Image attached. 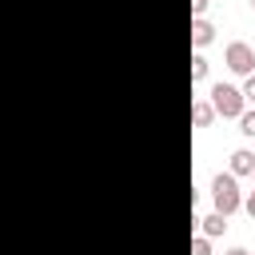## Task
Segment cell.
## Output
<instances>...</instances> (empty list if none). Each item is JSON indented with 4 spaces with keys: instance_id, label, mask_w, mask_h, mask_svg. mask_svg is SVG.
<instances>
[{
    "instance_id": "4",
    "label": "cell",
    "mask_w": 255,
    "mask_h": 255,
    "mask_svg": "<svg viewBox=\"0 0 255 255\" xmlns=\"http://www.w3.org/2000/svg\"><path fill=\"white\" fill-rule=\"evenodd\" d=\"M211 40H215V24L203 20V16H191V44L195 48H207Z\"/></svg>"
},
{
    "instance_id": "13",
    "label": "cell",
    "mask_w": 255,
    "mask_h": 255,
    "mask_svg": "<svg viewBox=\"0 0 255 255\" xmlns=\"http://www.w3.org/2000/svg\"><path fill=\"white\" fill-rule=\"evenodd\" d=\"M243 211H247V215H251V219H255V191H251V195H247V199H243Z\"/></svg>"
},
{
    "instance_id": "10",
    "label": "cell",
    "mask_w": 255,
    "mask_h": 255,
    "mask_svg": "<svg viewBox=\"0 0 255 255\" xmlns=\"http://www.w3.org/2000/svg\"><path fill=\"white\" fill-rule=\"evenodd\" d=\"M191 255H211V243H207V235H195V239H191Z\"/></svg>"
},
{
    "instance_id": "7",
    "label": "cell",
    "mask_w": 255,
    "mask_h": 255,
    "mask_svg": "<svg viewBox=\"0 0 255 255\" xmlns=\"http://www.w3.org/2000/svg\"><path fill=\"white\" fill-rule=\"evenodd\" d=\"M211 120H215V108H211V100H195V104H191V124H195V128H207Z\"/></svg>"
},
{
    "instance_id": "16",
    "label": "cell",
    "mask_w": 255,
    "mask_h": 255,
    "mask_svg": "<svg viewBox=\"0 0 255 255\" xmlns=\"http://www.w3.org/2000/svg\"><path fill=\"white\" fill-rule=\"evenodd\" d=\"M251 175H255V171H251Z\"/></svg>"
},
{
    "instance_id": "3",
    "label": "cell",
    "mask_w": 255,
    "mask_h": 255,
    "mask_svg": "<svg viewBox=\"0 0 255 255\" xmlns=\"http://www.w3.org/2000/svg\"><path fill=\"white\" fill-rule=\"evenodd\" d=\"M223 60H227V68L239 72V76H251V72H255V48L243 44V40H231L227 52H223Z\"/></svg>"
},
{
    "instance_id": "9",
    "label": "cell",
    "mask_w": 255,
    "mask_h": 255,
    "mask_svg": "<svg viewBox=\"0 0 255 255\" xmlns=\"http://www.w3.org/2000/svg\"><path fill=\"white\" fill-rule=\"evenodd\" d=\"M239 131L247 139H255V112H239Z\"/></svg>"
},
{
    "instance_id": "14",
    "label": "cell",
    "mask_w": 255,
    "mask_h": 255,
    "mask_svg": "<svg viewBox=\"0 0 255 255\" xmlns=\"http://www.w3.org/2000/svg\"><path fill=\"white\" fill-rule=\"evenodd\" d=\"M223 255H251L247 247H231V251H223Z\"/></svg>"
},
{
    "instance_id": "5",
    "label": "cell",
    "mask_w": 255,
    "mask_h": 255,
    "mask_svg": "<svg viewBox=\"0 0 255 255\" xmlns=\"http://www.w3.org/2000/svg\"><path fill=\"white\" fill-rule=\"evenodd\" d=\"M255 171V155L247 147H235L231 151V175H251Z\"/></svg>"
},
{
    "instance_id": "2",
    "label": "cell",
    "mask_w": 255,
    "mask_h": 255,
    "mask_svg": "<svg viewBox=\"0 0 255 255\" xmlns=\"http://www.w3.org/2000/svg\"><path fill=\"white\" fill-rule=\"evenodd\" d=\"M243 92L235 88V84H211V108H215V116H223V120H239V112H243Z\"/></svg>"
},
{
    "instance_id": "12",
    "label": "cell",
    "mask_w": 255,
    "mask_h": 255,
    "mask_svg": "<svg viewBox=\"0 0 255 255\" xmlns=\"http://www.w3.org/2000/svg\"><path fill=\"white\" fill-rule=\"evenodd\" d=\"M207 4H211V0H191V16H203V12H207Z\"/></svg>"
},
{
    "instance_id": "15",
    "label": "cell",
    "mask_w": 255,
    "mask_h": 255,
    "mask_svg": "<svg viewBox=\"0 0 255 255\" xmlns=\"http://www.w3.org/2000/svg\"><path fill=\"white\" fill-rule=\"evenodd\" d=\"M251 8H255V0H251Z\"/></svg>"
},
{
    "instance_id": "1",
    "label": "cell",
    "mask_w": 255,
    "mask_h": 255,
    "mask_svg": "<svg viewBox=\"0 0 255 255\" xmlns=\"http://www.w3.org/2000/svg\"><path fill=\"white\" fill-rule=\"evenodd\" d=\"M211 199H215V211L227 215V219L243 207V195H239V183H235L231 171H219V175L211 179Z\"/></svg>"
},
{
    "instance_id": "8",
    "label": "cell",
    "mask_w": 255,
    "mask_h": 255,
    "mask_svg": "<svg viewBox=\"0 0 255 255\" xmlns=\"http://www.w3.org/2000/svg\"><path fill=\"white\" fill-rule=\"evenodd\" d=\"M199 80H207V60L195 52V56H191V84H199Z\"/></svg>"
},
{
    "instance_id": "6",
    "label": "cell",
    "mask_w": 255,
    "mask_h": 255,
    "mask_svg": "<svg viewBox=\"0 0 255 255\" xmlns=\"http://www.w3.org/2000/svg\"><path fill=\"white\" fill-rule=\"evenodd\" d=\"M199 227H203V235L207 239H215V235H223L227 231V215H219V211H211V215H203V219H195Z\"/></svg>"
},
{
    "instance_id": "11",
    "label": "cell",
    "mask_w": 255,
    "mask_h": 255,
    "mask_svg": "<svg viewBox=\"0 0 255 255\" xmlns=\"http://www.w3.org/2000/svg\"><path fill=\"white\" fill-rule=\"evenodd\" d=\"M239 92H243V100H247V104H255V72L243 80V88H239Z\"/></svg>"
}]
</instances>
